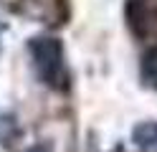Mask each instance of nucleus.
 <instances>
[{
	"mask_svg": "<svg viewBox=\"0 0 157 152\" xmlns=\"http://www.w3.org/2000/svg\"><path fill=\"white\" fill-rule=\"evenodd\" d=\"M132 139L140 147H157V122H142L132 132Z\"/></svg>",
	"mask_w": 157,
	"mask_h": 152,
	"instance_id": "obj_3",
	"label": "nucleus"
},
{
	"mask_svg": "<svg viewBox=\"0 0 157 152\" xmlns=\"http://www.w3.org/2000/svg\"><path fill=\"white\" fill-rule=\"evenodd\" d=\"M28 152H48V150H43V147H33V150H28Z\"/></svg>",
	"mask_w": 157,
	"mask_h": 152,
	"instance_id": "obj_6",
	"label": "nucleus"
},
{
	"mask_svg": "<svg viewBox=\"0 0 157 152\" xmlns=\"http://www.w3.org/2000/svg\"><path fill=\"white\" fill-rule=\"evenodd\" d=\"M18 134V124L13 117H0V142H10L13 137Z\"/></svg>",
	"mask_w": 157,
	"mask_h": 152,
	"instance_id": "obj_5",
	"label": "nucleus"
},
{
	"mask_svg": "<svg viewBox=\"0 0 157 152\" xmlns=\"http://www.w3.org/2000/svg\"><path fill=\"white\" fill-rule=\"evenodd\" d=\"M142 79L152 89H157V46L150 48L144 53V58H142Z\"/></svg>",
	"mask_w": 157,
	"mask_h": 152,
	"instance_id": "obj_4",
	"label": "nucleus"
},
{
	"mask_svg": "<svg viewBox=\"0 0 157 152\" xmlns=\"http://www.w3.org/2000/svg\"><path fill=\"white\" fill-rule=\"evenodd\" d=\"M124 15H127V25L132 28L137 38H147L157 33V13L150 10L142 0H127Z\"/></svg>",
	"mask_w": 157,
	"mask_h": 152,
	"instance_id": "obj_2",
	"label": "nucleus"
},
{
	"mask_svg": "<svg viewBox=\"0 0 157 152\" xmlns=\"http://www.w3.org/2000/svg\"><path fill=\"white\" fill-rule=\"evenodd\" d=\"M28 51L33 56V66L41 81L56 91H63L68 86V71H66V56L61 41L51 36H36L28 43Z\"/></svg>",
	"mask_w": 157,
	"mask_h": 152,
	"instance_id": "obj_1",
	"label": "nucleus"
},
{
	"mask_svg": "<svg viewBox=\"0 0 157 152\" xmlns=\"http://www.w3.org/2000/svg\"><path fill=\"white\" fill-rule=\"evenodd\" d=\"M3 30H5V25H3V23H0V33H3Z\"/></svg>",
	"mask_w": 157,
	"mask_h": 152,
	"instance_id": "obj_7",
	"label": "nucleus"
}]
</instances>
